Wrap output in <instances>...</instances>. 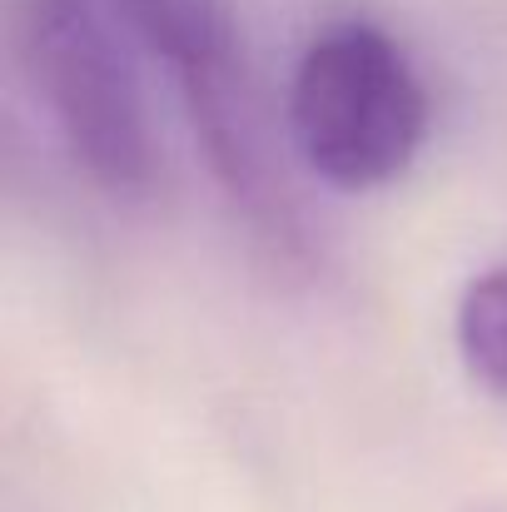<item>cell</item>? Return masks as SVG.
I'll return each instance as SVG.
<instances>
[{
    "instance_id": "obj_1",
    "label": "cell",
    "mask_w": 507,
    "mask_h": 512,
    "mask_svg": "<svg viewBox=\"0 0 507 512\" xmlns=\"http://www.w3.org/2000/svg\"><path fill=\"white\" fill-rule=\"evenodd\" d=\"M284 120L319 184L368 194L413 170L428 140V90L383 25L334 20L299 50Z\"/></svg>"
},
{
    "instance_id": "obj_2",
    "label": "cell",
    "mask_w": 507,
    "mask_h": 512,
    "mask_svg": "<svg viewBox=\"0 0 507 512\" xmlns=\"http://www.w3.org/2000/svg\"><path fill=\"white\" fill-rule=\"evenodd\" d=\"M20 65L70 150V160L115 199L155 184V125L135 65V35L110 0H15Z\"/></svg>"
},
{
    "instance_id": "obj_3",
    "label": "cell",
    "mask_w": 507,
    "mask_h": 512,
    "mask_svg": "<svg viewBox=\"0 0 507 512\" xmlns=\"http://www.w3.org/2000/svg\"><path fill=\"white\" fill-rule=\"evenodd\" d=\"M179 100H184L194 140L219 179V189L229 194V204L274 244H294L299 209H294L284 165L274 160V135H269V120H264V105L254 95L244 60L234 55L184 80Z\"/></svg>"
},
{
    "instance_id": "obj_4",
    "label": "cell",
    "mask_w": 507,
    "mask_h": 512,
    "mask_svg": "<svg viewBox=\"0 0 507 512\" xmlns=\"http://www.w3.org/2000/svg\"><path fill=\"white\" fill-rule=\"evenodd\" d=\"M110 10L125 20L135 45L165 60L174 85L239 55L224 0H110Z\"/></svg>"
},
{
    "instance_id": "obj_5",
    "label": "cell",
    "mask_w": 507,
    "mask_h": 512,
    "mask_svg": "<svg viewBox=\"0 0 507 512\" xmlns=\"http://www.w3.org/2000/svg\"><path fill=\"white\" fill-rule=\"evenodd\" d=\"M453 343L473 383L507 398V259L463 284L453 309Z\"/></svg>"
},
{
    "instance_id": "obj_6",
    "label": "cell",
    "mask_w": 507,
    "mask_h": 512,
    "mask_svg": "<svg viewBox=\"0 0 507 512\" xmlns=\"http://www.w3.org/2000/svg\"><path fill=\"white\" fill-rule=\"evenodd\" d=\"M473 512H507V508H473Z\"/></svg>"
}]
</instances>
